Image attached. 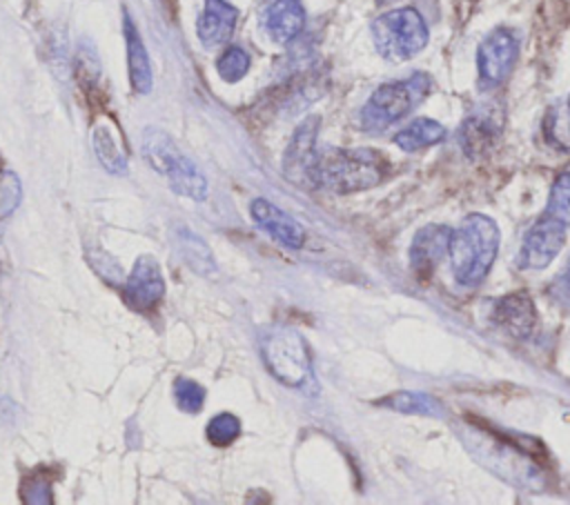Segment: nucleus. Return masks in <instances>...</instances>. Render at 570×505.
<instances>
[{
    "label": "nucleus",
    "instance_id": "2eb2a0df",
    "mask_svg": "<svg viewBox=\"0 0 570 505\" xmlns=\"http://www.w3.org/2000/svg\"><path fill=\"white\" fill-rule=\"evenodd\" d=\"M238 9L227 0H205L203 11L196 20L198 40L205 47H220L234 33Z\"/></svg>",
    "mask_w": 570,
    "mask_h": 505
},
{
    "label": "nucleus",
    "instance_id": "0eeeda50",
    "mask_svg": "<svg viewBox=\"0 0 570 505\" xmlns=\"http://www.w3.org/2000/svg\"><path fill=\"white\" fill-rule=\"evenodd\" d=\"M563 245H566V225H561L559 220L546 214L525 231L521 249L517 254V265L528 271L546 269L559 256Z\"/></svg>",
    "mask_w": 570,
    "mask_h": 505
},
{
    "label": "nucleus",
    "instance_id": "39448f33",
    "mask_svg": "<svg viewBox=\"0 0 570 505\" xmlns=\"http://www.w3.org/2000/svg\"><path fill=\"white\" fill-rule=\"evenodd\" d=\"M261 354L272 376L283 385L305 389L314 380L307 343L296 329L278 327L265 334Z\"/></svg>",
    "mask_w": 570,
    "mask_h": 505
},
{
    "label": "nucleus",
    "instance_id": "1a4fd4ad",
    "mask_svg": "<svg viewBox=\"0 0 570 505\" xmlns=\"http://www.w3.org/2000/svg\"><path fill=\"white\" fill-rule=\"evenodd\" d=\"M316 133H318V118L312 116L303 120L283 156V174L287 180L296 185L314 187V162H316Z\"/></svg>",
    "mask_w": 570,
    "mask_h": 505
},
{
    "label": "nucleus",
    "instance_id": "5701e85b",
    "mask_svg": "<svg viewBox=\"0 0 570 505\" xmlns=\"http://www.w3.org/2000/svg\"><path fill=\"white\" fill-rule=\"evenodd\" d=\"M546 214L566 227L570 225V171H563L554 178Z\"/></svg>",
    "mask_w": 570,
    "mask_h": 505
},
{
    "label": "nucleus",
    "instance_id": "393cba45",
    "mask_svg": "<svg viewBox=\"0 0 570 505\" xmlns=\"http://www.w3.org/2000/svg\"><path fill=\"white\" fill-rule=\"evenodd\" d=\"M171 394H174V403L178 405V409H183L187 414L200 412V407L205 403V387L187 376H178L174 380Z\"/></svg>",
    "mask_w": 570,
    "mask_h": 505
},
{
    "label": "nucleus",
    "instance_id": "c85d7f7f",
    "mask_svg": "<svg viewBox=\"0 0 570 505\" xmlns=\"http://www.w3.org/2000/svg\"><path fill=\"white\" fill-rule=\"evenodd\" d=\"M548 296L559 309L570 311V258L548 285Z\"/></svg>",
    "mask_w": 570,
    "mask_h": 505
},
{
    "label": "nucleus",
    "instance_id": "a878e982",
    "mask_svg": "<svg viewBox=\"0 0 570 505\" xmlns=\"http://www.w3.org/2000/svg\"><path fill=\"white\" fill-rule=\"evenodd\" d=\"M205 436L212 445L216 447H223V445H229L234 443L238 436H240V420L229 414V412H223V414H216L209 423H207V429H205Z\"/></svg>",
    "mask_w": 570,
    "mask_h": 505
},
{
    "label": "nucleus",
    "instance_id": "9d476101",
    "mask_svg": "<svg viewBox=\"0 0 570 505\" xmlns=\"http://www.w3.org/2000/svg\"><path fill=\"white\" fill-rule=\"evenodd\" d=\"M503 113L497 105H483L474 109L459 127V145L468 158L485 156L501 136Z\"/></svg>",
    "mask_w": 570,
    "mask_h": 505
},
{
    "label": "nucleus",
    "instance_id": "4be33fe9",
    "mask_svg": "<svg viewBox=\"0 0 570 505\" xmlns=\"http://www.w3.org/2000/svg\"><path fill=\"white\" fill-rule=\"evenodd\" d=\"M94 151L98 156V160L102 162V167L111 174H125L127 169V156L120 149L118 140L114 138L111 127L107 125H98L94 129Z\"/></svg>",
    "mask_w": 570,
    "mask_h": 505
},
{
    "label": "nucleus",
    "instance_id": "20e7f679",
    "mask_svg": "<svg viewBox=\"0 0 570 505\" xmlns=\"http://www.w3.org/2000/svg\"><path fill=\"white\" fill-rule=\"evenodd\" d=\"M428 40V22L414 7H399L385 11L372 22V42L376 51L392 62L414 58L425 49Z\"/></svg>",
    "mask_w": 570,
    "mask_h": 505
},
{
    "label": "nucleus",
    "instance_id": "ddd939ff",
    "mask_svg": "<svg viewBox=\"0 0 570 505\" xmlns=\"http://www.w3.org/2000/svg\"><path fill=\"white\" fill-rule=\"evenodd\" d=\"M265 36L276 44L292 42L305 27V7L301 0H269L261 13Z\"/></svg>",
    "mask_w": 570,
    "mask_h": 505
},
{
    "label": "nucleus",
    "instance_id": "412c9836",
    "mask_svg": "<svg viewBox=\"0 0 570 505\" xmlns=\"http://www.w3.org/2000/svg\"><path fill=\"white\" fill-rule=\"evenodd\" d=\"M383 407L403 412V414H419V416H430V418H441L443 416V405L423 392H394L381 400Z\"/></svg>",
    "mask_w": 570,
    "mask_h": 505
},
{
    "label": "nucleus",
    "instance_id": "f257e3e1",
    "mask_svg": "<svg viewBox=\"0 0 570 505\" xmlns=\"http://www.w3.org/2000/svg\"><path fill=\"white\" fill-rule=\"evenodd\" d=\"M499 227L483 214H468L450 234L448 258L452 276L463 287H476L492 269L499 254Z\"/></svg>",
    "mask_w": 570,
    "mask_h": 505
},
{
    "label": "nucleus",
    "instance_id": "a211bd4d",
    "mask_svg": "<svg viewBox=\"0 0 570 505\" xmlns=\"http://www.w3.org/2000/svg\"><path fill=\"white\" fill-rule=\"evenodd\" d=\"M167 180L169 187L185 198L191 200H205L207 198V180L203 176V171L196 167V162L187 156H178V160L174 162V167L167 171Z\"/></svg>",
    "mask_w": 570,
    "mask_h": 505
},
{
    "label": "nucleus",
    "instance_id": "f8f14e48",
    "mask_svg": "<svg viewBox=\"0 0 570 505\" xmlns=\"http://www.w3.org/2000/svg\"><path fill=\"white\" fill-rule=\"evenodd\" d=\"M252 220L258 229L269 234L276 242H281L287 249H298L305 242V231L298 220H294L289 214H285L281 207L274 202L258 198L249 207Z\"/></svg>",
    "mask_w": 570,
    "mask_h": 505
},
{
    "label": "nucleus",
    "instance_id": "9b49d317",
    "mask_svg": "<svg viewBox=\"0 0 570 505\" xmlns=\"http://www.w3.org/2000/svg\"><path fill=\"white\" fill-rule=\"evenodd\" d=\"M450 234L452 229L443 225H428L414 234L410 245V265L419 280H428L445 258Z\"/></svg>",
    "mask_w": 570,
    "mask_h": 505
},
{
    "label": "nucleus",
    "instance_id": "423d86ee",
    "mask_svg": "<svg viewBox=\"0 0 570 505\" xmlns=\"http://www.w3.org/2000/svg\"><path fill=\"white\" fill-rule=\"evenodd\" d=\"M519 58V38L512 29L499 27L490 31L476 49L479 85L483 89L501 87L514 71Z\"/></svg>",
    "mask_w": 570,
    "mask_h": 505
},
{
    "label": "nucleus",
    "instance_id": "bb28decb",
    "mask_svg": "<svg viewBox=\"0 0 570 505\" xmlns=\"http://www.w3.org/2000/svg\"><path fill=\"white\" fill-rule=\"evenodd\" d=\"M87 260H89V265L96 269V274L100 278H105L111 285H122L125 278H122L120 265L107 251H102L100 247L98 249H87Z\"/></svg>",
    "mask_w": 570,
    "mask_h": 505
},
{
    "label": "nucleus",
    "instance_id": "c756f323",
    "mask_svg": "<svg viewBox=\"0 0 570 505\" xmlns=\"http://www.w3.org/2000/svg\"><path fill=\"white\" fill-rule=\"evenodd\" d=\"M568 118H570V100H568Z\"/></svg>",
    "mask_w": 570,
    "mask_h": 505
},
{
    "label": "nucleus",
    "instance_id": "f3484780",
    "mask_svg": "<svg viewBox=\"0 0 570 505\" xmlns=\"http://www.w3.org/2000/svg\"><path fill=\"white\" fill-rule=\"evenodd\" d=\"M445 127L432 118H416L412 122H407L401 131H396L394 136V145L407 154L412 151H421L428 147L439 145L445 138Z\"/></svg>",
    "mask_w": 570,
    "mask_h": 505
},
{
    "label": "nucleus",
    "instance_id": "aec40b11",
    "mask_svg": "<svg viewBox=\"0 0 570 505\" xmlns=\"http://www.w3.org/2000/svg\"><path fill=\"white\" fill-rule=\"evenodd\" d=\"M176 245H178V251H180L185 265H189L196 274L209 276L216 271V260H214L207 242L200 236L180 227L176 231Z\"/></svg>",
    "mask_w": 570,
    "mask_h": 505
},
{
    "label": "nucleus",
    "instance_id": "f03ea898",
    "mask_svg": "<svg viewBox=\"0 0 570 505\" xmlns=\"http://www.w3.org/2000/svg\"><path fill=\"white\" fill-rule=\"evenodd\" d=\"M387 174L390 162L376 149L330 147L316 154L314 187H323L336 194H352L381 185Z\"/></svg>",
    "mask_w": 570,
    "mask_h": 505
},
{
    "label": "nucleus",
    "instance_id": "cd10ccee",
    "mask_svg": "<svg viewBox=\"0 0 570 505\" xmlns=\"http://www.w3.org/2000/svg\"><path fill=\"white\" fill-rule=\"evenodd\" d=\"M20 202V180L11 171H0V218L9 216Z\"/></svg>",
    "mask_w": 570,
    "mask_h": 505
},
{
    "label": "nucleus",
    "instance_id": "b1692460",
    "mask_svg": "<svg viewBox=\"0 0 570 505\" xmlns=\"http://www.w3.org/2000/svg\"><path fill=\"white\" fill-rule=\"evenodd\" d=\"M249 53L243 47H227L220 53L216 69L225 82H238L249 71Z\"/></svg>",
    "mask_w": 570,
    "mask_h": 505
},
{
    "label": "nucleus",
    "instance_id": "6e6552de",
    "mask_svg": "<svg viewBox=\"0 0 570 505\" xmlns=\"http://www.w3.org/2000/svg\"><path fill=\"white\" fill-rule=\"evenodd\" d=\"M120 287H122L125 303L134 311H140V314L154 311L165 298V280H163L158 260L149 254L140 256Z\"/></svg>",
    "mask_w": 570,
    "mask_h": 505
},
{
    "label": "nucleus",
    "instance_id": "dca6fc26",
    "mask_svg": "<svg viewBox=\"0 0 570 505\" xmlns=\"http://www.w3.org/2000/svg\"><path fill=\"white\" fill-rule=\"evenodd\" d=\"M125 42H127V67H129L131 89L136 93H149L154 87L149 53H147L142 38L129 16H125Z\"/></svg>",
    "mask_w": 570,
    "mask_h": 505
},
{
    "label": "nucleus",
    "instance_id": "6ab92c4d",
    "mask_svg": "<svg viewBox=\"0 0 570 505\" xmlns=\"http://www.w3.org/2000/svg\"><path fill=\"white\" fill-rule=\"evenodd\" d=\"M142 156L145 160L163 176H167V171L174 167V162L178 160L180 151L176 149L174 140L160 131V129H145L142 133Z\"/></svg>",
    "mask_w": 570,
    "mask_h": 505
},
{
    "label": "nucleus",
    "instance_id": "7ed1b4c3",
    "mask_svg": "<svg viewBox=\"0 0 570 505\" xmlns=\"http://www.w3.org/2000/svg\"><path fill=\"white\" fill-rule=\"evenodd\" d=\"M432 89V78L425 71H414L401 80L379 85L358 111V125L367 133H381L403 120L419 107Z\"/></svg>",
    "mask_w": 570,
    "mask_h": 505
},
{
    "label": "nucleus",
    "instance_id": "4468645a",
    "mask_svg": "<svg viewBox=\"0 0 570 505\" xmlns=\"http://www.w3.org/2000/svg\"><path fill=\"white\" fill-rule=\"evenodd\" d=\"M492 320L514 338H528L537 325V307L525 291L501 296L492 307Z\"/></svg>",
    "mask_w": 570,
    "mask_h": 505
},
{
    "label": "nucleus",
    "instance_id": "7c9ffc66",
    "mask_svg": "<svg viewBox=\"0 0 570 505\" xmlns=\"http://www.w3.org/2000/svg\"><path fill=\"white\" fill-rule=\"evenodd\" d=\"M379 2H387V0H379Z\"/></svg>",
    "mask_w": 570,
    "mask_h": 505
}]
</instances>
